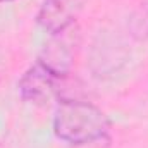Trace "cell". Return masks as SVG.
I'll return each instance as SVG.
<instances>
[{"instance_id":"obj_1","label":"cell","mask_w":148,"mask_h":148,"mask_svg":"<svg viewBox=\"0 0 148 148\" xmlns=\"http://www.w3.org/2000/svg\"><path fill=\"white\" fill-rule=\"evenodd\" d=\"M53 134L71 147H88L109 141L112 122L109 115L91 102L60 100L53 112Z\"/></svg>"},{"instance_id":"obj_2","label":"cell","mask_w":148,"mask_h":148,"mask_svg":"<svg viewBox=\"0 0 148 148\" xmlns=\"http://www.w3.org/2000/svg\"><path fill=\"white\" fill-rule=\"evenodd\" d=\"M77 45H79V31L74 24L66 31L50 35V40L43 45L38 60L43 66H47L55 76L66 79L73 71Z\"/></svg>"},{"instance_id":"obj_3","label":"cell","mask_w":148,"mask_h":148,"mask_svg":"<svg viewBox=\"0 0 148 148\" xmlns=\"http://www.w3.org/2000/svg\"><path fill=\"white\" fill-rule=\"evenodd\" d=\"M60 81L62 77L55 76L47 66L36 60L21 76L17 83V91L26 103L43 107L50 103L53 98H57Z\"/></svg>"},{"instance_id":"obj_4","label":"cell","mask_w":148,"mask_h":148,"mask_svg":"<svg viewBox=\"0 0 148 148\" xmlns=\"http://www.w3.org/2000/svg\"><path fill=\"white\" fill-rule=\"evenodd\" d=\"M88 0H43L36 14V23L48 35H57L76 24Z\"/></svg>"},{"instance_id":"obj_5","label":"cell","mask_w":148,"mask_h":148,"mask_svg":"<svg viewBox=\"0 0 148 148\" xmlns=\"http://www.w3.org/2000/svg\"><path fill=\"white\" fill-rule=\"evenodd\" d=\"M127 29L131 36L140 41L148 40V0L141 2V5L133 12L127 23Z\"/></svg>"},{"instance_id":"obj_6","label":"cell","mask_w":148,"mask_h":148,"mask_svg":"<svg viewBox=\"0 0 148 148\" xmlns=\"http://www.w3.org/2000/svg\"><path fill=\"white\" fill-rule=\"evenodd\" d=\"M3 73H5V60H3V55H2V52H0V81H2V77H3Z\"/></svg>"},{"instance_id":"obj_7","label":"cell","mask_w":148,"mask_h":148,"mask_svg":"<svg viewBox=\"0 0 148 148\" xmlns=\"http://www.w3.org/2000/svg\"><path fill=\"white\" fill-rule=\"evenodd\" d=\"M7 2H16V0H0V3H7Z\"/></svg>"}]
</instances>
